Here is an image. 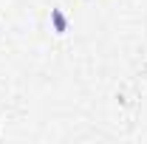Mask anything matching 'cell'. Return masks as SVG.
Returning <instances> with one entry per match:
<instances>
[{"label":"cell","instance_id":"obj_1","mask_svg":"<svg viewBox=\"0 0 147 144\" xmlns=\"http://www.w3.org/2000/svg\"><path fill=\"white\" fill-rule=\"evenodd\" d=\"M51 23H54L57 34H65V31H68V20H65V14H62L59 9H51Z\"/></svg>","mask_w":147,"mask_h":144}]
</instances>
